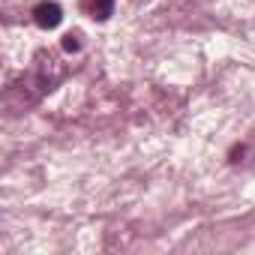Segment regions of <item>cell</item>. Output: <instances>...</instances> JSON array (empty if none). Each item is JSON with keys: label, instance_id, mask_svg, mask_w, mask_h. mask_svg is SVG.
Listing matches in <instances>:
<instances>
[{"label": "cell", "instance_id": "cell-1", "mask_svg": "<svg viewBox=\"0 0 255 255\" xmlns=\"http://www.w3.org/2000/svg\"><path fill=\"white\" fill-rule=\"evenodd\" d=\"M33 21L42 27V30H54L60 21H63V9L57 6V3H36V9H33Z\"/></svg>", "mask_w": 255, "mask_h": 255}, {"label": "cell", "instance_id": "cell-2", "mask_svg": "<svg viewBox=\"0 0 255 255\" xmlns=\"http://www.w3.org/2000/svg\"><path fill=\"white\" fill-rule=\"evenodd\" d=\"M81 6H84V12H87L90 18L105 21V18H111V12H114V0H81Z\"/></svg>", "mask_w": 255, "mask_h": 255}, {"label": "cell", "instance_id": "cell-3", "mask_svg": "<svg viewBox=\"0 0 255 255\" xmlns=\"http://www.w3.org/2000/svg\"><path fill=\"white\" fill-rule=\"evenodd\" d=\"M63 48H66V51H78V48H81V33H78V30L66 33V36H63Z\"/></svg>", "mask_w": 255, "mask_h": 255}]
</instances>
